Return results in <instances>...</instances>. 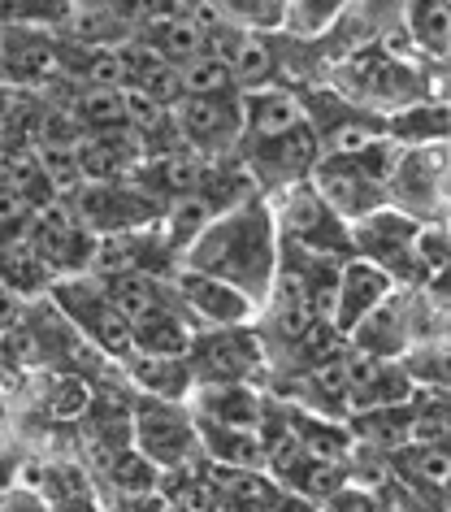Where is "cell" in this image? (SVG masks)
Returning a JSON list of instances; mask_svg holds the SVG:
<instances>
[{
    "mask_svg": "<svg viewBox=\"0 0 451 512\" xmlns=\"http://www.w3.org/2000/svg\"><path fill=\"white\" fill-rule=\"evenodd\" d=\"M256 165H274V178L282 183H304L317 165V131L304 122L278 139H256Z\"/></svg>",
    "mask_w": 451,
    "mask_h": 512,
    "instance_id": "9a60e30c",
    "label": "cell"
},
{
    "mask_svg": "<svg viewBox=\"0 0 451 512\" xmlns=\"http://www.w3.org/2000/svg\"><path fill=\"white\" fill-rule=\"evenodd\" d=\"M131 339H135V352H148V356H178L187 361V348H191V330L187 322L178 317L174 309H157L148 317H139L131 326Z\"/></svg>",
    "mask_w": 451,
    "mask_h": 512,
    "instance_id": "ac0fdd59",
    "label": "cell"
},
{
    "mask_svg": "<svg viewBox=\"0 0 451 512\" xmlns=\"http://www.w3.org/2000/svg\"><path fill=\"white\" fill-rule=\"evenodd\" d=\"M421 222H412L399 209H373L369 217H360L356 230H347L352 248L360 252V261L378 265L391 283H425L417 256H412V239H417Z\"/></svg>",
    "mask_w": 451,
    "mask_h": 512,
    "instance_id": "3957f363",
    "label": "cell"
},
{
    "mask_svg": "<svg viewBox=\"0 0 451 512\" xmlns=\"http://www.w3.org/2000/svg\"><path fill=\"white\" fill-rule=\"evenodd\" d=\"M35 148H53V152H74L79 148V139H83V126L74 122V113L70 109H61V105H48L35 113Z\"/></svg>",
    "mask_w": 451,
    "mask_h": 512,
    "instance_id": "4316f807",
    "label": "cell"
},
{
    "mask_svg": "<svg viewBox=\"0 0 451 512\" xmlns=\"http://www.w3.org/2000/svg\"><path fill=\"white\" fill-rule=\"evenodd\" d=\"M222 5V18L235 27V22H248V27H278L282 5L278 0H217Z\"/></svg>",
    "mask_w": 451,
    "mask_h": 512,
    "instance_id": "d6a6232c",
    "label": "cell"
},
{
    "mask_svg": "<svg viewBox=\"0 0 451 512\" xmlns=\"http://www.w3.org/2000/svg\"><path fill=\"white\" fill-rule=\"evenodd\" d=\"M408 465L417 469V478L425 486H447V452L443 447H412Z\"/></svg>",
    "mask_w": 451,
    "mask_h": 512,
    "instance_id": "e575fe53",
    "label": "cell"
},
{
    "mask_svg": "<svg viewBox=\"0 0 451 512\" xmlns=\"http://www.w3.org/2000/svg\"><path fill=\"white\" fill-rule=\"evenodd\" d=\"M243 100V131H252L256 139H278L295 131V126L308 122L304 105L291 92H274V87H261V92L239 96Z\"/></svg>",
    "mask_w": 451,
    "mask_h": 512,
    "instance_id": "5bb4252c",
    "label": "cell"
},
{
    "mask_svg": "<svg viewBox=\"0 0 451 512\" xmlns=\"http://www.w3.org/2000/svg\"><path fill=\"white\" fill-rule=\"evenodd\" d=\"M79 57H83V61H79L83 87H122V83H126L118 48H109V44H87V48H79Z\"/></svg>",
    "mask_w": 451,
    "mask_h": 512,
    "instance_id": "1f68e13d",
    "label": "cell"
},
{
    "mask_svg": "<svg viewBox=\"0 0 451 512\" xmlns=\"http://www.w3.org/2000/svg\"><path fill=\"white\" fill-rule=\"evenodd\" d=\"M391 135L412 139V148L443 144V135H447V109L443 105H417L412 113H399V118H391Z\"/></svg>",
    "mask_w": 451,
    "mask_h": 512,
    "instance_id": "f546056e",
    "label": "cell"
},
{
    "mask_svg": "<svg viewBox=\"0 0 451 512\" xmlns=\"http://www.w3.org/2000/svg\"><path fill=\"white\" fill-rule=\"evenodd\" d=\"M131 443L157 469H174L196 447V426H191V417L178 404H165L148 395V400H139L131 408Z\"/></svg>",
    "mask_w": 451,
    "mask_h": 512,
    "instance_id": "8992f818",
    "label": "cell"
},
{
    "mask_svg": "<svg viewBox=\"0 0 451 512\" xmlns=\"http://www.w3.org/2000/svg\"><path fill=\"white\" fill-rule=\"evenodd\" d=\"M57 304H61V313L87 335V343H96L105 356H118L122 361V356L135 348L131 322L105 300V291H100L96 278H74V283L57 287Z\"/></svg>",
    "mask_w": 451,
    "mask_h": 512,
    "instance_id": "9c48e42d",
    "label": "cell"
},
{
    "mask_svg": "<svg viewBox=\"0 0 451 512\" xmlns=\"http://www.w3.org/2000/svg\"><path fill=\"white\" fill-rule=\"evenodd\" d=\"M226 70H230V83L235 87L261 92V87L274 79V53H269V44L256 40V35H239V44H235V53H230Z\"/></svg>",
    "mask_w": 451,
    "mask_h": 512,
    "instance_id": "603a6c76",
    "label": "cell"
},
{
    "mask_svg": "<svg viewBox=\"0 0 451 512\" xmlns=\"http://www.w3.org/2000/svg\"><path fill=\"white\" fill-rule=\"evenodd\" d=\"M196 439L209 443V452L222 460L226 469H256L265 460L261 430H230V426H204Z\"/></svg>",
    "mask_w": 451,
    "mask_h": 512,
    "instance_id": "ffe728a7",
    "label": "cell"
},
{
    "mask_svg": "<svg viewBox=\"0 0 451 512\" xmlns=\"http://www.w3.org/2000/svg\"><path fill=\"white\" fill-rule=\"evenodd\" d=\"M148 48L157 53L161 61H170V66H183V61H191V57H200L204 53V35H200V27L191 18H148Z\"/></svg>",
    "mask_w": 451,
    "mask_h": 512,
    "instance_id": "d6986e66",
    "label": "cell"
},
{
    "mask_svg": "<svg viewBox=\"0 0 451 512\" xmlns=\"http://www.w3.org/2000/svg\"><path fill=\"white\" fill-rule=\"evenodd\" d=\"M204 426H230V430H256L265 417L261 400L243 382H204L200 391Z\"/></svg>",
    "mask_w": 451,
    "mask_h": 512,
    "instance_id": "2e32d148",
    "label": "cell"
},
{
    "mask_svg": "<svg viewBox=\"0 0 451 512\" xmlns=\"http://www.w3.org/2000/svg\"><path fill=\"white\" fill-rule=\"evenodd\" d=\"M178 87H183V96H222L230 92V70L222 66V61H213L209 53L191 57L178 66Z\"/></svg>",
    "mask_w": 451,
    "mask_h": 512,
    "instance_id": "f1b7e54d",
    "label": "cell"
},
{
    "mask_svg": "<svg viewBox=\"0 0 451 512\" xmlns=\"http://www.w3.org/2000/svg\"><path fill=\"white\" fill-rule=\"evenodd\" d=\"M100 291H105V300L118 309L126 322H139V317L157 313V309H170L165 304V291L152 274H113V278H96Z\"/></svg>",
    "mask_w": 451,
    "mask_h": 512,
    "instance_id": "e0dca14e",
    "label": "cell"
},
{
    "mask_svg": "<svg viewBox=\"0 0 451 512\" xmlns=\"http://www.w3.org/2000/svg\"><path fill=\"white\" fill-rule=\"evenodd\" d=\"M408 22H412V40L430 57L447 53V0H412Z\"/></svg>",
    "mask_w": 451,
    "mask_h": 512,
    "instance_id": "d4e9b609",
    "label": "cell"
},
{
    "mask_svg": "<svg viewBox=\"0 0 451 512\" xmlns=\"http://www.w3.org/2000/svg\"><path fill=\"white\" fill-rule=\"evenodd\" d=\"M61 70V48L31 27H0V74L14 83H48Z\"/></svg>",
    "mask_w": 451,
    "mask_h": 512,
    "instance_id": "7c38bea8",
    "label": "cell"
},
{
    "mask_svg": "<svg viewBox=\"0 0 451 512\" xmlns=\"http://www.w3.org/2000/svg\"><path fill=\"white\" fill-rule=\"evenodd\" d=\"M178 139L196 152V157H217V152L235 148L243 135V100L239 96H183L174 105Z\"/></svg>",
    "mask_w": 451,
    "mask_h": 512,
    "instance_id": "277c9868",
    "label": "cell"
},
{
    "mask_svg": "<svg viewBox=\"0 0 451 512\" xmlns=\"http://www.w3.org/2000/svg\"><path fill=\"white\" fill-rule=\"evenodd\" d=\"M0 283L14 287L22 300L48 287L44 261L27 248V239H22V235H18V239H9V243H0Z\"/></svg>",
    "mask_w": 451,
    "mask_h": 512,
    "instance_id": "44dd1931",
    "label": "cell"
},
{
    "mask_svg": "<svg viewBox=\"0 0 451 512\" xmlns=\"http://www.w3.org/2000/svg\"><path fill=\"white\" fill-rule=\"evenodd\" d=\"M295 491L308 495V499H330L334 491H343L347 486V469L339 460H317V456H300L295 465L282 473Z\"/></svg>",
    "mask_w": 451,
    "mask_h": 512,
    "instance_id": "cb8c5ba5",
    "label": "cell"
},
{
    "mask_svg": "<svg viewBox=\"0 0 451 512\" xmlns=\"http://www.w3.org/2000/svg\"><path fill=\"white\" fill-rule=\"evenodd\" d=\"M261 365H265L261 339L239 326L196 335L187 348V369L200 387L204 382H248L252 374H261Z\"/></svg>",
    "mask_w": 451,
    "mask_h": 512,
    "instance_id": "5b68a950",
    "label": "cell"
},
{
    "mask_svg": "<svg viewBox=\"0 0 451 512\" xmlns=\"http://www.w3.org/2000/svg\"><path fill=\"white\" fill-rule=\"evenodd\" d=\"M70 213L92 239L105 235H126L161 217V204L144 196L135 183H79L70 196Z\"/></svg>",
    "mask_w": 451,
    "mask_h": 512,
    "instance_id": "7a4b0ae2",
    "label": "cell"
},
{
    "mask_svg": "<svg viewBox=\"0 0 451 512\" xmlns=\"http://www.w3.org/2000/svg\"><path fill=\"white\" fill-rule=\"evenodd\" d=\"M395 283L386 278L378 265L360 261V256H352V261L339 265V287H334V309H330V326L339 330V335L347 339L352 330L365 322V317L378 309V304L391 300Z\"/></svg>",
    "mask_w": 451,
    "mask_h": 512,
    "instance_id": "30bf717a",
    "label": "cell"
},
{
    "mask_svg": "<svg viewBox=\"0 0 451 512\" xmlns=\"http://www.w3.org/2000/svg\"><path fill=\"white\" fill-rule=\"evenodd\" d=\"M74 122L83 126V135H100V131H118L126 126L122 118V87H83V96L74 100Z\"/></svg>",
    "mask_w": 451,
    "mask_h": 512,
    "instance_id": "7402d4cb",
    "label": "cell"
},
{
    "mask_svg": "<svg viewBox=\"0 0 451 512\" xmlns=\"http://www.w3.org/2000/svg\"><path fill=\"white\" fill-rule=\"evenodd\" d=\"M183 265L191 274H209L222 283L239 287L252 304L269 300L278 270V226L274 209L265 200L248 196L235 209L217 213L209 226L191 239V248L183 252Z\"/></svg>",
    "mask_w": 451,
    "mask_h": 512,
    "instance_id": "6da1fadb",
    "label": "cell"
},
{
    "mask_svg": "<svg viewBox=\"0 0 451 512\" xmlns=\"http://www.w3.org/2000/svg\"><path fill=\"white\" fill-rule=\"evenodd\" d=\"M174 291H178V300H183L196 317H204V326H213V330L243 326L256 313V304L243 296L239 287L222 283V278H209V274L183 270V274L174 278Z\"/></svg>",
    "mask_w": 451,
    "mask_h": 512,
    "instance_id": "8fae6325",
    "label": "cell"
},
{
    "mask_svg": "<svg viewBox=\"0 0 451 512\" xmlns=\"http://www.w3.org/2000/svg\"><path fill=\"white\" fill-rule=\"evenodd\" d=\"M356 430L365 434L373 447H408V408H369V413H356Z\"/></svg>",
    "mask_w": 451,
    "mask_h": 512,
    "instance_id": "484cf974",
    "label": "cell"
},
{
    "mask_svg": "<svg viewBox=\"0 0 451 512\" xmlns=\"http://www.w3.org/2000/svg\"><path fill=\"white\" fill-rule=\"evenodd\" d=\"M48 408H53V417H79L83 408H92V387L79 378H61Z\"/></svg>",
    "mask_w": 451,
    "mask_h": 512,
    "instance_id": "836d02e7",
    "label": "cell"
},
{
    "mask_svg": "<svg viewBox=\"0 0 451 512\" xmlns=\"http://www.w3.org/2000/svg\"><path fill=\"white\" fill-rule=\"evenodd\" d=\"M330 512H382V508H378V499H373V495L343 486V491L330 495Z\"/></svg>",
    "mask_w": 451,
    "mask_h": 512,
    "instance_id": "d590c367",
    "label": "cell"
},
{
    "mask_svg": "<svg viewBox=\"0 0 451 512\" xmlns=\"http://www.w3.org/2000/svg\"><path fill=\"white\" fill-rule=\"evenodd\" d=\"M126 374H131L135 387H144L152 400H165V404H178L183 395L196 387V378H191L187 361H178V356H148V352H126Z\"/></svg>",
    "mask_w": 451,
    "mask_h": 512,
    "instance_id": "4fadbf2b",
    "label": "cell"
},
{
    "mask_svg": "<svg viewBox=\"0 0 451 512\" xmlns=\"http://www.w3.org/2000/svg\"><path fill=\"white\" fill-rule=\"evenodd\" d=\"M386 191L395 196V209L408 213L412 222H434L443 213V191H447V165L443 144H421L404 152L391 170Z\"/></svg>",
    "mask_w": 451,
    "mask_h": 512,
    "instance_id": "52a82bcc",
    "label": "cell"
},
{
    "mask_svg": "<svg viewBox=\"0 0 451 512\" xmlns=\"http://www.w3.org/2000/svg\"><path fill=\"white\" fill-rule=\"evenodd\" d=\"M274 226H282V235H291V243H300V248H308L313 256H343L352 248L343 217L330 213V204L317 196V187L308 183V178L304 183H291Z\"/></svg>",
    "mask_w": 451,
    "mask_h": 512,
    "instance_id": "ba28073f",
    "label": "cell"
},
{
    "mask_svg": "<svg viewBox=\"0 0 451 512\" xmlns=\"http://www.w3.org/2000/svg\"><path fill=\"white\" fill-rule=\"evenodd\" d=\"M109 478L118 482V491H126V495H148V491H157V465L139 456L135 447H126V452H113Z\"/></svg>",
    "mask_w": 451,
    "mask_h": 512,
    "instance_id": "4dcf8cb0",
    "label": "cell"
},
{
    "mask_svg": "<svg viewBox=\"0 0 451 512\" xmlns=\"http://www.w3.org/2000/svg\"><path fill=\"white\" fill-rule=\"evenodd\" d=\"M70 18V0H0V27H57Z\"/></svg>",
    "mask_w": 451,
    "mask_h": 512,
    "instance_id": "83f0119b",
    "label": "cell"
}]
</instances>
